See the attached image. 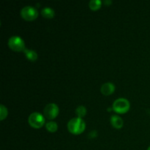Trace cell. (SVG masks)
<instances>
[{
	"mask_svg": "<svg viewBox=\"0 0 150 150\" xmlns=\"http://www.w3.org/2000/svg\"><path fill=\"white\" fill-rule=\"evenodd\" d=\"M23 53H24V54L26 55V58L29 60H30V61L34 62L35 61V60H37V59H38V54H37V53L35 52V51L26 49V48H25L24 51H23Z\"/></svg>",
	"mask_w": 150,
	"mask_h": 150,
	"instance_id": "cell-10",
	"label": "cell"
},
{
	"mask_svg": "<svg viewBox=\"0 0 150 150\" xmlns=\"http://www.w3.org/2000/svg\"><path fill=\"white\" fill-rule=\"evenodd\" d=\"M7 109L4 105H0V120H3L7 117Z\"/></svg>",
	"mask_w": 150,
	"mask_h": 150,
	"instance_id": "cell-14",
	"label": "cell"
},
{
	"mask_svg": "<svg viewBox=\"0 0 150 150\" xmlns=\"http://www.w3.org/2000/svg\"><path fill=\"white\" fill-rule=\"evenodd\" d=\"M76 113L79 118L82 119V117H84L86 114V108L84 106H83V105H79L76 109Z\"/></svg>",
	"mask_w": 150,
	"mask_h": 150,
	"instance_id": "cell-13",
	"label": "cell"
},
{
	"mask_svg": "<svg viewBox=\"0 0 150 150\" xmlns=\"http://www.w3.org/2000/svg\"><path fill=\"white\" fill-rule=\"evenodd\" d=\"M21 16L26 21H33L38 18V12L32 6H26L21 9Z\"/></svg>",
	"mask_w": 150,
	"mask_h": 150,
	"instance_id": "cell-5",
	"label": "cell"
},
{
	"mask_svg": "<svg viewBox=\"0 0 150 150\" xmlns=\"http://www.w3.org/2000/svg\"><path fill=\"white\" fill-rule=\"evenodd\" d=\"M8 45L10 49L15 51H24L25 44L23 39L18 36H13L9 39Z\"/></svg>",
	"mask_w": 150,
	"mask_h": 150,
	"instance_id": "cell-4",
	"label": "cell"
},
{
	"mask_svg": "<svg viewBox=\"0 0 150 150\" xmlns=\"http://www.w3.org/2000/svg\"><path fill=\"white\" fill-rule=\"evenodd\" d=\"M59 107L55 103H49L44 108V116L48 120L55 119L59 114Z\"/></svg>",
	"mask_w": 150,
	"mask_h": 150,
	"instance_id": "cell-6",
	"label": "cell"
},
{
	"mask_svg": "<svg viewBox=\"0 0 150 150\" xmlns=\"http://www.w3.org/2000/svg\"><path fill=\"white\" fill-rule=\"evenodd\" d=\"M101 4H102V2L100 0H92V1H89V6L91 10H97L101 7Z\"/></svg>",
	"mask_w": 150,
	"mask_h": 150,
	"instance_id": "cell-11",
	"label": "cell"
},
{
	"mask_svg": "<svg viewBox=\"0 0 150 150\" xmlns=\"http://www.w3.org/2000/svg\"><path fill=\"white\" fill-rule=\"evenodd\" d=\"M47 130L50 132H56L58 129V125H57V123L55 122H49L46 123V125H45Z\"/></svg>",
	"mask_w": 150,
	"mask_h": 150,
	"instance_id": "cell-12",
	"label": "cell"
},
{
	"mask_svg": "<svg viewBox=\"0 0 150 150\" xmlns=\"http://www.w3.org/2000/svg\"><path fill=\"white\" fill-rule=\"evenodd\" d=\"M130 108V103L125 98H119L113 103V110L118 114H125Z\"/></svg>",
	"mask_w": 150,
	"mask_h": 150,
	"instance_id": "cell-2",
	"label": "cell"
},
{
	"mask_svg": "<svg viewBox=\"0 0 150 150\" xmlns=\"http://www.w3.org/2000/svg\"><path fill=\"white\" fill-rule=\"evenodd\" d=\"M111 123L114 127L117 129H120L123 126V120L120 117L117 115H113L111 117Z\"/></svg>",
	"mask_w": 150,
	"mask_h": 150,
	"instance_id": "cell-8",
	"label": "cell"
},
{
	"mask_svg": "<svg viewBox=\"0 0 150 150\" xmlns=\"http://www.w3.org/2000/svg\"><path fill=\"white\" fill-rule=\"evenodd\" d=\"M28 122L34 128L39 129L45 124V118L40 113L34 112L29 115Z\"/></svg>",
	"mask_w": 150,
	"mask_h": 150,
	"instance_id": "cell-3",
	"label": "cell"
},
{
	"mask_svg": "<svg viewBox=\"0 0 150 150\" xmlns=\"http://www.w3.org/2000/svg\"><path fill=\"white\" fill-rule=\"evenodd\" d=\"M147 150H150V146H149V148H148V149H147Z\"/></svg>",
	"mask_w": 150,
	"mask_h": 150,
	"instance_id": "cell-15",
	"label": "cell"
},
{
	"mask_svg": "<svg viewBox=\"0 0 150 150\" xmlns=\"http://www.w3.org/2000/svg\"><path fill=\"white\" fill-rule=\"evenodd\" d=\"M115 90V86L112 83H105L101 86L100 91L103 95H110L113 93Z\"/></svg>",
	"mask_w": 150,
	"mask_h": 150,
	"instance_id": "cell-7",
	"label": "cell"
},
{
	"mask_svg": "<svg viewBox=\"0 0 150 150\" xmlns=\"http://www.w3.org/2000/svg\"><path fill=\"white\" fill-rule=\"evenodd\" d=\"M41 14L45 18H53L54 17V10L51 7H45L41 11Z\"/></svg>",
	"mask_w": 150,
	"mask_h": 150,
	"instance_id": "cell-9",
	"label": "cell"
},
{
	"mask_svg": "<svg viewBox=\"0 0 150 150\" xmlns=\"http://www.w3.org/2000/svg\"><path fill=\"white\" fill-rule=\"evenodd\" d=\"M86 127L84 121L81 118L76 117L72 119L68 122L67 128L71 133L74 135H79L83 133Z\"/></svg>",
	"mask_w": 150,
	"mask_h": 150,
	"instance_id": "cell-1",
	"label": "cell"
}]
</instances>
